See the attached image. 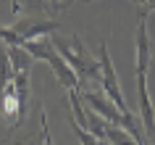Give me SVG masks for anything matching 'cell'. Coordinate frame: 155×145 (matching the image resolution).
Masks as SVG:
<instances>
[{
    "mask_svg": "<svg viewBox=\"0 0 155 145\" xmlns=\"http://www.w3.org/2000/svg\"><path fill=\"white\" fill-rule=\"evenodd\" d=\"M147 140H150V145H155V132H153V135H147Z\"/></svg>",
    "mask_w": 155,
    "mask_h": 145,
    "instance_id": "obj_10",
    "label": "cell"
},
{
    "mask_svg": "<svg viewBox=\"0 0 155 145\" xmlns=\"http://www.w3.org/2000/svg\"><path fill=\"white\" fill-rule=\"evenodd\" d=\"M71 129H74V135H76V140H79L82 145H103V143L97 140V137H95V135L90 132V129H84L82 124H76L74 119H71Z\"/></svg>",
    "mask_w": 155,
    "mask_h": 145,
    "instance_id": "obj_6",
    "label": "cell"
},
{
    "mask_svg": "<svg viewBox=\"0 0 155 145\" xmlns=\"http://www.w3.org/2000/svg\"><path fill=\"white\" fill-rule=\"evenodd\" d=\"M137 45H134V74H147L150 71V53H153V42H150V32H147V19L139 16L137 21Z\"/></svg>",
    "mask_w": 155,
    "mask_h": 145,
    "instance_id": "obj_4",
    "label": "cell"
},
{
    "mask_svg": "<svg viewBox=\"0 0 155 145\" xmlns=\"http://www.w3.org/2000/svg\"><path fill=\"white\" fill-rule=\"evenodd\" d=\"M45 3H48L50 13H53V16H58V13H63V11L68 8V5H71L74 0H45Z\"/></svg>",
    "mask_w": 155,
    "mask_h": 145,
    "instance_id": "obj_7",
    "label": "cell"
},
{
    "mask_svg": "<svg viewBox=\"0 0 155 145\" xmlns=\"http://www.w3.org/2000/svg\"><path fill=\"white\" fill-rule=\"evenodd\" d=\"M11 11H13V13H18V11H21V5H18V0H11Z\"/></svg>",
    "mask_w": 155,
    "mask_h": 145,
    "instance_id": "obj_9",
    "label": "cell"
},
{
    "mask_svg": "<svg viewBox=\"0 0 155 145\" xmlns=\"http://www.w3.org/2000/svg\"><path fill=\"white\" fill-rule=\"evenodd\" d=\"M137 100H139V121L145 129V137L155 132V108L147 92V74H137Z\"/></svg>",
    "mask_w": 155,
    "mask_h": 145,
    "instance_id": "obj_5",
    "label": "cell"
},
{
    "mask_svg": "<svg viewBox=\"0 0 155 145\" xmlns=\"http://www.w3.org/2000/svg\"><path fill=\"white\" fill-rule=\"evenodd\" d=\"M50 37H53V42H55L58 53L66 58V64L76 71L79 79L82 82L84 79H97L100 82V61L90 56V50L84 48V42H82L79 34H71V45H66L58 34H50Z\"/></svg>",
    "mask_w": 155,
    "mask_h": 145,
    "instance_id": "obj_1",
    "label": "cell"
},
{
    "mask_svg": "<svg viewBox=\"0 0 155 145\" xmlns=\"http://www.w3.org/2000/svg\"><path fill=\"white\" fill-rule=\"evenodd\" d=\"M11 29L21 37V42H29V40H40V37H50L53 32L61 29V21L58 19H37V16H21L16 19Z\"/></svg>",
    "mask_w": 155,
    "mask_h": 145,
    "instance_id": "obj_3",
    "label": "cell"
},
{
    "mask_svg": "<svg viewBox=\"0 0 155 145\" xmlns=\"http://www.w3.org/2000/svg\"><path fill=\"white\" fill-rule=\"evenodd\" d=\"M97 61H100V87H103V92L121 111H129L126 100H124V92H121V85H118V77H116V66H113V58H110V50H108V42H100Z\"/></svg>",
    "mask_w": 155,
    "mask_h": 145,
    "instance_id": "obj_2",
    "label": "cell"
},
{
    "mask_svg": "<svg viewBox=\"0 0 155 145\" xmlns=\"http://www.w3.org/2000/svg\"><path fill=\"white\" fill-rule=\"evenodd\" d=\"M40 121H42V145H55L53 137H50V129H48V116H45V108H40Z\"/></svg>",
    "mask_w": 155,
    "mask_h": 145,
    "instance_id": "obj_8",
    "label": "cell"
}]
</instances>
